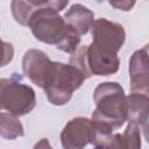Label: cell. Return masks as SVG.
Segmentation results:
<instances>
[{
  "label": "cell",
  "instance_id": "7c38bea8",
  "mask_svg": "<svg viewBox=\"0 0 149 149\" xmlns=\"http://www.w3.org/2000/svg\"><path fill=\"white\" fill-rule=\"evenodd\" d=\"M0 135L7 140L24 135L23 126L17 116L9 113H0Z\"/></svg>",
  "mask_w": 149,
  "mask_h": 149
},
{
  "label": "cell",
  "instance_id": "3957f363",
  "mask_svg": "<svg viewBox=\"0 0 149 149\" xmlns=\"http://www.w3.org/2000/svg\"><path fill=\"white\" fill-rule=\"evenodd\" d=\"M70 65L78 69L85 78L91 76H109L119 70L118 55L104 50L93 43L78 47L70 56Z\"/></svg>",
  "mask_w": 149,
  "mask_h": 149
},
{
  "label": "cell",
  "instance_id": "9a60e30c",
  "mask_svg": "<svg viewBox=\"0 0 149 149\" xmlns=\"http://www.w3.org/2000/svg\"><path fill=\"white\" fill-rule=\"evenodd\" d=\"M94 149H127L121 134H112L101 142L97 143Z\"/></svg>",
  "mask_w": 149,
  "mask_h": 149
},
{
  "label": "cell",
  "instance_id": "e0dca14e",
  "mask_svg": "<svg viewBox=\"0 0 149 149\" xmlns=\"http://www.w3.org/2000/svg\"><path fill=\"white\" fill-rule=\"evenodd\" d=\"M109 5L119 8V9H122V10H130V8L135 5L134 1H121V2H113V1H109Z\"/></svg>",
  "mask_w": 149,
  "mask_h": 149
},
{
  "label": "cell",
  "instance_id": "52a82bcc",
  "mask_svg": "<svg viewBox=\"0 0 149 149\" xmlns=\"http://www.w3.org/2000/svg\"><path fill=\"white\" fill-rule=\"evenodd\" d=\"M92 43L104 50L118 54L125 42V30L120 23L107 19H98L91 27Z\"/></svg>",
  "mask_w": 149,
  "mask_h": 149
},
{
  "label": "cell",
  "instance_id": "5b68a950",
  "mask_svg": "<svg viewBox=\"0 0 149 149\" xmlns=\"http://www.w3.org/2000/svg\"><path fill=\"white\" fill-rule=\"evenodd\" d=\"M85 79L84 74L74 66L58 62L56 76L50 86L44 90L48 100L57 106L69 102L72 93L81 86Z\"/></svg>",
  "mask_w": 149,
  "mask_h": 149
},
{
  "label": "cell",
  "instance_id": "ac0fdd59",
  "mask_svg": "<svg viewBox=\"0 0 149 149\" xmlns=\"http://www.w3.org/2000/svg\"><path fill=\"white\" fill-rule=\"evenodd\" d=\"M33 149H52V147L50 146L48 139H41L38 142L35 143Z\"/></svg>",
  "mask_w": 149,
  "mask_h": 149
},
{
  "label": "cell",
  "instance_id": "7a4b0ae2",
  "mask_svg": "<svg viewBox=\"0 0 149 149\" xmlns=\"http://www.w3.org/2000/svg\"><path fill=\"white\" fill-rule=\"evenodd\" d=\"M97 108L92 113L95 143L101 142L127 120V97L118 83H101L93 94Z\"/></svg>",
  "mask_w": 149,
  "mask_h": 149
},
{
  "label": "cell",
  "instance_id": "9c48e42d",
  "mask_svg": "<svg viewBox=\"0 0 149 149\" xmlns=\"http://www.w3.org/2000/svg\"><path fill=\"white\" fill-rule=\"evenodd\" d=\"M129 78L132 93L148 95L149 91V61L148 45L135 51L129 61Z\"/></svg>",
  "mask_w": 149,
  "mask_h": 149
},
{
  "label": "cell",
  "instance_id": "2e32d148",
  "mask_svg": "<svg viewBox=\"0 0 149 149\" xmlns=\"http://www.w3.org/2000/svg\"><path fill=\"white\" fill-rule=\"evenodd\" d=\"M14 56V48L10 43L0 40V68L10 63Z\"/></svg>",
  "mask_w": 149,
  "mask_h": 149
},
{
  "label": "cell",
  "instance_id": "4fadbf2b",
  "mask_svg": "<svg viewBox=\"0 0 149 149\" xmlns=\"http://www.w3.org/2000/svg\"><path fill=\"white\" fill-rule=\"evenodd\" d=\"M43 1H12V14L15 21L22 26H28L30 15L42 6Z\"/></svg>",
  "mask_w": 149,
  "mask_h": 149
},
{
  "label": "cell",
  "instance_id": "8992f818",
  "mask_svg": "<svg viewBox=\"0 0 149 149\" xmlns=\"http://www.w3.org/2000/svg\"><path fill=\"white\" fill-rule=\"evenodd\" d=\"M58 62H52L47 54L37 49L28 50L22 59L24 74L35 85L45 90L52 83L57 72Z\"/></svg>",
  "mask_w": 149,
  "mask_h": 149
},
{
  "label": "cell",
  "instance_id": "6da1fadb",
  "mask_svg": "<svg viewBox=\"0 0 149 149\" xmlns=\"http://www.w3.org/2000/svg\"><path fill=\"white\" fill-rule=\"evenodd\" d=\"M68 1H43L29 17L28 27L41 42L54 44L64 52L72 54L80 43V36L65 24L58 14L68 6Z\"/></svg>",
  "mask_w": 149,
  "mask_h": 149
},
{
  "label": "cell",
  "instance_id": "277c9868",
  "mask_svg": "<svg viewBox=\"0 0 149 149\" xmlns=\"http://www.w3.org/2000/svg\"><path fill=\"white\" fill-rule=\"evenodd\" d=\"M35 105L34 90L22 83L19 74L14 73L9 79H0V109H6L15 116H22L31 112Z\"/></svg>",
  "mask_w": 149,
  "mask_h": 149
},
{
  "label": "cell",
  "instance_id": "30bf717a",
  "mask_svg": "<svg viewBox=\"0 0 149 149\" xmlns=\"http://www.w3.org/2000/svg\"><path fill=\"white\" fill-rule=\"evenodd\" d=\"M63 19L69 28L81 36L92 27L94 22V13L80 3H74L68 9Z\"/></svg>",
  "mask_w": 149,
  "mask_h": 149
},
{
  "label": "cell",
  "instance_id": "ba28073f",
  "mask_svg": "<svg viewBox=\"0 0 149 149\" xmlns=\"http://www.w3.org/2000/svg\"><path fill=\"white\" fill-rule=\"evenodd\" d=\"M63 149H83L88 143H95V132L87 118H74L63 128L61 134Z\"/></svg>",
  "mask_w": 149,
  "mask_h": 149
},
{
  "label": "cell",
  "instance_id": "8fae6325",
  "mask_svg": "<svg viewBox=\"0 0 149 149\" xmlns=\"http://www.w3.org/2000/svg\"><path fill=\"white\" fill-rule=\"evenodd\" d=\"M148 95L130 93L127 97V120L137 125L142 130L147 132L148 123Z\"/></svg>",
  "mask_w": 149,
  "mask_h": 149
},
{
  "label": "cell",
  "instance_id": "5bb4252c",
  "mask_svg": "<svg viewBox=\"0 0 149 149\" xmlns=\"http://www.w3.org/2000/svg\"><path fill=\"white\" fill-rule=\"evenodd\" d=\"M141 128L132 122H128L126 130L123 132L122 140L127 149H141Z\"/></svg>",
  "mask_w": 149,
  "mask_h": 149
}]
</instances>
